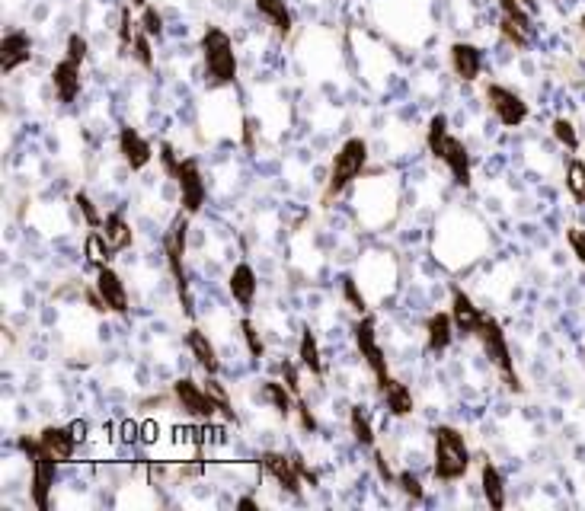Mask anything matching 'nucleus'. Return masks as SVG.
Here are the masks:
<instances>
[{
  "label": "nucleus",
  "mask_w": 585,
  "mask_h": 511,
  "mask_svg": "<svg viewBox=\"0 0 585 511\" xmlns=\"http://www.w3.org/2000/svg\"><path fill=\"white\" fill-rule=\"evenodd\" d=\"M426 147H429V154H432L435 160H442V163H445V170L451 173L454 186L470 189V183H474V163H470V151H467V144H464L461 138H454V135H451L448 119H445L442 112L432 115V119H429V128H426Z\"/></svg>",
  "instance_id": "f257e3e1"
},
{
  "label": "nucleus",
  "mask_w": 585,
  "mask_h": 511,
  "mask_svg": "<svg viewBox=\"0 0 585 511\" xmlns=\"http://www.w3.org/2000/svg\"><path fill=\"white\" fill-rule=\"evenodd\" d=\"M432 454L435 464L432 473L438 483H458L470 470V448L464 435L454 425H435L432 428Z\"/></svg>",
  "instance_id": "f03ea898"
},
{
  "label": "nucleus",
  "mask_w": 585,
  "mask_h": 511,
  "mask_svg": "<svg viewBox=\"0 0 585 511\" xmlns=\"http://www.w3.org/2000/svg\"><path fill=\"white\" fill-rule=\"evenodd\" d=\"M202 61H205V77L211 87H234L237 84V52L231 36L221 26H205L202 32Z\"/></svg>",
  "instance_id": "7ed1b4c3"
},
{
  "label": "nucleus",
  "mask_w": 585,
  "mask_h": 511,
  "mask_svg": "<svg viewBox=\"0 0 585 511\" xmlns=\"http://www.w3.org/2000/svg\"><path fill=\"white\" fill-rule=\"evenodd\" d=\"M186 230H189V214L180 211L173 218L170 230L164 234V256H167V269L173 275V285H176V298H180V307H183V317H195V298H192V288H189V275H186Z\"/></svg>",
  "instance_id": "20e7f679"
},
{
  "label": "nucleus",
  "mask_w": 585,
  "mask_h": 511,
  "mask_svg": "<svg viewBox=\"0 0 585 511\" xmlns=\"http://www.w3.org/2000/svg\"><path fill=\"white\" fill-rule=\"evenodd\" d=\"M365 163H368V144L362 138H346L330 163V179H327V189L320 195V202L330 205L336 195H343L355 179L365 173Z\"/></svg>",
  "instance_id": "39448f33"
},
{
  "label": "nucleus",
  "mask_w": 585,
  "mask_h": 511,
  "mask_svg": "<svg viewBox=\"0 0 585 511\" xmlns=\"http://www.w3.org/2000/svg\"><path fill=\"white\" fill-rule=\"evenodd\" d=\"M477 339L483 345L486 358H490V365L499 371L502 384H506L512 393H525L522 377H518V371H515V358H512V349H509V339H506V333H502V323L486 313L480 329H477Z\"/></svg>",
  "instance_id": "423d86ee"
},
{
  "label": "nucleus",
  "mask_w": 585,
  "mask_h": 511,
  "mask_svg": "<svg viewBox=\"0 0 585 511\" xmlns=\"http://www.w3.org/2000/svg\"><path fill=\"white\" fill-rule=\"evenodd\" d=\"M16 448H20L29 457V464H32V505H36L39 511H48V496H52L58 464L42 451L39 435L36 438L23 435L20 441H16Z\"/></svg>",
  "instance_id": "0eeeda50"
},
{
  "label": "nucleus",
  "mask_w": 585,
  "mask_h": 511,
  "mask_svg": "<svg viewBox=\"0 0 585 511\" xmlns=\"http://www.w3.org/2000/svg\"><path fill=\"white\" fill-rule=\"evenodd\" d=\"M352 336H355V345H359V355L365 358V365L375 374V384L378 390H384L390 384V371H387V358H384V349L378 342V320L365 313V317L355 320L352 326Z\"/></svg>",
  "instance_id": "6e6552de"
},
{
  "label": "nucleus",
  "mask_w": 585,
  "mask_h": 511,
  "mask_svg": "<svg viewBox=\"0 0 585 511\" xmlns=\"http://www.w3.org/2000/svg\"><path fill=\"white\" fill-rule=\"evenodd\" d=\"M483 96H486V106L493 109V115L499 119L502 128H518V125L528 122L531 109H528V103L515 90L502 87V84H486Z\"/></svg>",
  "instance_id": "1a4fd4ad"
},
{
  "label": "nucleus",
  "mask_w": 585,
  "mask_h": 511,
  "mask_svg": "<svg viewBox=\"0 0 585 511\" xmlns=\"http://www.w3.org/2000/svg\"><path fill=\"white\" fill-rule=\"evenodd\" d=\"M176 179V189H180V205L183 211L189 214H199L202 205H205V179H202V167H199V160L195 157H183L180 160V167H176L173 173Z\"/></svg>",
  "instance_id": "9d476101"
},
{
  "label": "nucleus",
  "mask_w": 585,
  "mask_h": 511,
  "mask_svg": "<svg viewBox=\"0 0 585 511\" xmlns=\"http://www.w3.org/2000/svg\"><path fill=\"white\" fill-rule=\"evenodd\" d=\"M173 400H176V406H180L186 416H192V419H205V422H211L215 419V412H218V406H215V400L208 397L205 393V387H199L192 381V377H180V381L173 384Z\"/></svg>",
  "instance_id": "9b49d317"
},
{
  "label": "nucleus",
  "mask_w": 585,
  "mask_h": 511,
  "mask_svg": "<svg viewBox=\"0 0 585 511\" xmlns=\"http://www.w3.org/2000/svg\"><path fill=\"white\" fill-rule=\"evenodd\" d=\"M259 467L269 473L275 483H279L288 496H301V473L295 464V454H282V451H263L259 454Z\"/></svg>",
  "instance_id": "f8f14e48"
},
{
  "label": "nucleus",
  "mask_w": 585,
  "mask_h": 511,
  "mask_svg": "<svg viewBox=\"0 0 585 511\" xmlns=\"http://www.w3.org/2000/svg\"><path fill=\"white\" fill-rule=\"evenodd\" d=\"M483 317H486V313L474 304V298H470L464 288L454 285L451 288V320H454V329H458V333L467 336V339H477V329H480Z\"/></svg>",
  "instance_id": "ddd939ff"
},
{
  "label": "nucleus",
  "mask_w": 585,
  "mask_h": 511,
  "mask_svg": "<svg viewBox=\"0 0 585 511\" xmlns=\"http://www.w3.org/2000/svg\"><path fill=\"white\" fill-rule=\"evenodd\" d=\"M448 61H451L454 77H458L461 84H474L483 71V52L474 42H454L448 48Z\"/></svg>",
  "instance_id": "4468645a"
},
{
  "label": "nucleus",
  "mask_w": 585,
  "mask_h": 511,
  "mask_svg": "<svg viewBox=\"0 0 585 511\" xmlns=\"http://www.w3.org/2000/svg\"><path fill=\"white\" fill-rule=\"evenodd\" d=\"M119 154H122V160L128 163V167L138 173V170H144L154 160V147H151V141L144 138L138 128L125 125V128H119Z\"/></svg>",
  "instance_id": "2eb2a0df"
},
{
  "label": "nucleus",
  "mask_w": 585,
  "mask_h": 511,
  "mask_svg": "<svg viewBox=\"0 0 585 511\" xmlns=\"http://www.w3.org/2000/svg\"><path fill=\"white\" fill-rule=\"evenodd\" d=\"M39 444L55 464H68L77 451V435L71 432V425H45L39 432Z\"/></svg>",
  "instance_id": "dca6fc26"
},
{
  "label": "nucleus",
  "mask_w": 585,
  "mask_h": 511,
  "mask_svg": "<svg viewBox=\"0 0 585 511\" xmlns=\"http://www.w3.org/2000/svg\"><path fill=\"white\" fill-rule=\"evenodd\" d=\"M96 291H100V298L106 301L109 313H119V317H128V291H125V282L122 275L106 266L96 272Z\"/></svg>",
  "instance_id": "f3484780"
},
{
  "label": "nucleus",
  "mask_w": 585,
  "mask_h": 511,
  "mask_svg": "<svg viewBox=\"0 0 585 511\" xmlns=\"http://www.w3.org/2000/svg\"><path fill=\"white\" fill-rule=\"evenodd\" d=\"M32 61V39L29 32L23 29H13L4 36V45H0V68L4 74H13L16 68H23V64Z\"/></svg>",
  "instance_id": "a211bd4d"
},
{
  "label": "nucleus",
  "mask_w": 585,
  "mask_h": 511,
  "mask_svg": "<svg viewBox=\"0 0 585 511\" xmlns=\"http://www.w3.org/2000/svg\"><path fill=\"white\" fill-rule=\"evenodd\" d=\"M454 336H458V329H454V320H451V310H438L426 320V349L432 355H442L451 349Z\"/></svg>",
  "instance_id": "6ab92c4d"
},
{
  "label": "nucleus",
  "mask_w": 585,
  "mask_h": 511,
  "mask_svg": "<svg viewBox=\"0 0 585 511\" xmlns=\"http://www.w3.org/2000/svg\"><path fill=\"white\" fill-rule=\"evenodd\" d=\"M52 87L58 100L64 106H71L80 96V64H74L71 58H61L52 68Z\"/></svg>",
  "instance_id": "aec40b11"
},
{
  "label": "nucleus",
  "mask_w": 585,
  "mask_h": 511,
  "mask_svg": "<svg viewBox=\"0 0 585 511\" xmlns=\"http://www.w3.org/2000/svg\"><path fill=\"white\" fill-rule=\"evenodd\" d=\"M227 288H231V298H234L243 310H250V307H253L259 282H256V272H253L250 262H240V266H234L231 278H227Z\"/></svg>",
  "instance_id": "412c9836"
},
{
  "label": "nucleus",
  "mask_w": 585,
  "mask_h": 511,
  "mask_svg": "<svg viewBox=\"0 0 585 511\" xmlns=\"http://www.w3.org/2000/svg\"><path fill=\"white\" fill-rule=\"evenodd\" d=\"M186 345H189V352L195 358V365H199L205 374H218L221 371V361H218L215 345H211V339L202 333L199 326H192L189 333H186Z\"/></svg>",
  "instance_id": "4be33fe9"
},
{
  "label": "nucleus",
  "mask_w": 585,
  "mask_h": 511,
  "mask_svg": "<svg viewBox=\"0 0 585 511\" xmlns=\"http://www.w3.org/2000/svg\"><path fill=\"white\" fill-rule=\"evenodd\" d=\"M480 486H483V496H486V502H490V508L502 511L509 505V499H506V476H502V470L493 464V460H483V464H480Z\"/></svg>",
  "instance_id": "5701e85b"
},
{
  "label": "nucleus",
  "mask_w": 585,
  "mask_h": 511,
  "mask_svg": "<svg viewBox=\"0 0 585 511\" xmlns=\"http://www.w3.org/2000/svg\"><path fill=\"white\" fill-rule=\"evenodd\" d=\"M259 397H263L275 412H279L282 419H288V416H295V406H298V397L295 393L288 390V384L282 381H263L259 384Z\"/></svg>",
  "instance_id": "b1692460"
},
{
  "label": "nucleus",
  "mask_w": 585,
  "mask_h": 511,
  "mask_svg": "<svg viewBox=\"0 0 585 511\" xmlns=\"http://www.w3.org/2000/svg\"><path fill=\"white\" fill-rule=\"evenodd\" d=\"M103 234H106V240H109V246L116 253H122V250H128V246L135 243V230H132V224L125 221V214L122 211H112V214H106V221H103Z\"/></svg>",
  "instance_id": "393cba45"
},
{
  "label": "nucleus",
  "mask_w": 585,
  "mask_h": 511,
  "mask_svg": "<svg viewBox=\"0 0 585 511\" xmlns=\"http://www.w3.org/2000/svg\"><path fill=\"white\" fill-rule=\"evenodd\" d=\"M298 361H301V368L304 371H311L317 381L323 374H327V368H323V358H320V342L317 336L311 333V326H304L301 329V339H298Z\"/></svg>",
  "instance_id": "a878e982"
},
{
  "label": "nucleus",
  "mask_w": 585,
  "mask_h": 511,
  "mask_svg": "<svg viewBox=\"0 0 585 511\" xmlns=\"http://www.w3.org/2000/svg\"><path fill=\"white\" fill-rule=\"evenodd\" d=\"M381 397H384V403H387V412L390 416H397V419H403V416H410L413 412V390L406 387V384H400L397 377H390V384L381 390Z\"/></svg>",
  "instance_id": "bb28decb"
},
{
  "label": "nucleus",
  "mask_w": 585,
  "mask_h": 511,
  "mask_svg": "<svg viewBox=\"0 0 585 511\" xmlns=\"http://www.w3.org/2000/svg\"><path fill=\"white\" fill-rule=\"evenodd\" d=\"M256 10L266 16V20L272 23V29L279 32L282 39L291 36V29H295V20H291V10L285 0H256Z\"/></svg>",
  "instance_id": "cd10ccee"
},
{
  "label": "nucleus",
  "mask_w": 585,
  "mask_h": 511,
  "mask_svg": "<svg viewBox=\"0 0 585 511\" xmlns=\"http://www.w3.org/2000/svg\"><path fill=\"white\" fill-rule=\"evenodd\" d=\"M112 246H109V240H106V234L103 230H90V234L84 237V256H87V266L90 269H106L109 262H112Z\"/></svg>",
  "instance_id": "c85d7f7f"
},
{
  "label": "nucleus",
  "mask_w": 585,
  "mask_h": 511,
  "mask_svg": "<svg viewBox=\"0 0 585 511\" xmlns=\"http://www.w3.org/2000/svg\"><path fill=\"white\" fill-rule=\"evenodd\" d=\"M349 432H352L355 441L362 444V448L375 451V425H371V416L365 412V406L349 409Z\"/></svg>",
  "instance_id": "c756f323"
},
{
  "label": "nucleus",
  "mask_w": 585,
  "mask_h": 511,
  "mask_svg": "<svg viewBox=\"0 0 585 511\" xmlns=\"http://www.w3.org/2000/svg\"><path fill=\"white\" fill-rule=\"evenodd\" d=\"M202 387H205V393H208V397L215 400V406H218V412H221V416H224L227 422H234V425H237L240 419H237V412H234V406H231V397H227L224 384L218 381V374H208Z\"/></svg>",
  "instance_id": "7c9ffc66"
},
{
  "label": "nucleus",
  "mask_w": 585,
  "mask_h": 511,
  "mask_svg": "<svg viewBox=\"0 0 585 511\" xmlns=\"http://www.w3.org/2000/svg\"><path fill=\"white\" fill-rule=\"evenodd\" d=\"M566 192H570L579 205H585V163L579 157L566 163Z\"/></svg>",
  "instance_id": "2f4dec72"
},
{
  "label": "nucleus",
  "mask_w": 585,
  "mask_h": 511,
  "mask_svg": "<svg viewBox=\"0 0 585 511\" xmlns=\"http://www.w3.org/2000/svg\"><path fill=\"white\" fill-rule=\"evenodd\" d=\"M499 4V10H502V16H509L512 23H518L522 26L528 36H534V20H531V10L522 4V0H496Z\"/></svg>",
  "instance_id": "473e14b6"
},
{
  "label": "nucleus",
  "mask_w": 585,
  "mask_h": 511,
  "mask_svg": "<svg viewBox=\"0 0 585 511\" xmlns=\"http://www.w3.org/2000/svg\"><path fill=\"white\" fill-rule=\"evenodd\" d=\"M138 23L132 20V4L128 7H122V13H119V55L122 58H128L132 55V45H135V29Z\"/></svg>",
  "instance_id": "72a5a7b5"
},
{
  "label": "nucleus",
  "mask_w": 585,
  "mask_h": 511,
  "mask_svg": "<svg viewBox=\"0 0 585 511\" xmlns=\"http://www.w3.org/2000/svg\"><path fill=\"white\" fill-rule=\"evenodd\" d=\"M397 489H400L410 502H416V505H419V502H426V486H422V480H419V476H416L413 470H400V473H397Z\"/></svg>",
  "instance_id": "f704fd0d"
},
{
  "label": "nucleus",
  "mask_w": 585,
  "mask_h": 511,
  "mask_svg": "<svg viewBox=\"0 0 585 511\" xmlns=\"http://www.w3.org/2000/svg\"><path fill=\"white\" fill-rule=\"evenodd\" d=\"M132 58L141 64L144 71H154V45H151V36L138 26L135 32V45H132Z\"/></svg>",
  "instance_id": "c9c22d12"
},
{
  "label": "nucleus",
  "mask_w": 585,
  "mask_h": 511,
  "mask_svg": "<svg viewBox=\"0 0 585 511\" xmlns=\"http://www.w3.org/2000/svg\"><path fill=\"white\" fill-rule=\"evenodd\" d=\"M499 32H502V39H506L509 45H515L518 52H525V48H531V36L528 32L518 26V23H512L509 16H502L499 20Z\"/></svg>",
  "instance_id": "e433bc0d"
},
{
  "label": "nucleus",
  "mask_w": 585,
  "mask_h": 511,
  "mask_svg": "<svg viewBox=\"0 0 585 511\" xmlns=\"http://www.w3.org/2000/svg\"><path fill=\"white\" fill-rule=\"evenodd\" d=\"M74 205H77V211H80V214H84V221H87V227H90V230H100V227H103V221H106V218L100 214V208H96V202L90 199L87 192H77V195H74Z\"/></svg>",
  "instance_id": "4c0bfd02"
},
{
  "label": "nucleus",
  "mask_w": 585,
  "mask_h": 511,
  "mask_svg": "<svg viewBox=\"0 0 585 511\" xmlns=\"http://www.w3.org/2000/svg\"><path fill=\"white\" fill-rule=\"evenodd\" d=\"M240 336H243V342H247V352H250L253 358H263V355H266V342H263V336H259V329L253 326L250 317H243V320H240Z\"/></svg>",
  "instance_id": "58836bf2"
},
{
  "label": "nucleus",
  "mask_w": 585,
  "mask_h": 511,
  "mask_svg": "<svg viewBox=\"0 0 585 511\" xmlns=\"http://www.w3.org/2000/svg\"><path fill=\"white\" fill-rule=\"evenodd\" d=\"M550 131H554V138L566 147V151H579V131L570 119H554Z\"/></svg>",
  "instance_id": "ea45409f"
},
{
  "label": "nucleus",
  "mask_w": 585,
  "mask_h": 511,
  "mask_svg": "<svg viewBox=\"0 0 585 511\" xmlns=\"http://www.w3.org/2000/svg\"><path fill=\"white\" fill-rule=\"evenodd\" d=\"M343 301L349 304V310L359 313V317H365V313H368V301H365V294L359 291V285H355L352 275L343 278Z\"/></svg>",
  "instance_id": "a19ab883"
},
{
  "label": "nucleus",
  "mask_w": 585,
  "mask_h": 511,
  "mask_svg": "<svg viewBox=\"0 0 585 511\" xmlns=\"http://www.w3.org/2000/svg\"><path fill=\"white\" fill-rule=\"evenodd\" d=\"M138 26H141L144 32H148L151 39H160V36H164V16H160V13H157V7H151V4L141 10Z\"/></svg>",
  "instance_id": "79ce46f5"
},
{
  "label": "nucleus",
  "mask_w": 585,
  "mask_h": 511,
  "mask_svg": "<svg viewBox=\"0 0 585 511\" xmlns=\"http://www.w3.org/2000/svg\"><path fill=\"white\" fill-rule=\"evenodd\" d=\"M279 371H282V381L288 384V390L295 393V397H301V361L285 358L279 365Z\"/></svg>",
  "instance_id": "37998d69"
},
{
  "label": "nucleus",
  "mask_w": 585,
  "mask_h": 511,
  "mask_svg": "<svg viewBox=\"0 0 585 511\" xmlns=\"http://www.w3.org/2000/svg\"><path fill=\"white\" fill-rule=\"evenodd\" d=\"M87 39L80 36V32H71L68 36V48H64V58H71L74 64H84L87 61Z\"/></svg>",
  "instance_id": "c03bdc74"
},
{
  "label": "nucleus",
  "mask_w": 585,
  "mask_h": 511,
  "mask_svg": "<svg viewBox=\"0 0 585 511\" xmlns=\"http://www.w3.org/2000/svg\"><path fill=\"white\" fill-rule=\"evenodd\" d=\"M180 154H176V147L170 144V141H164V144H160V163H164V173L173 179V173H176V167H180Z\"/></svg>",
  "instance_id": "a18cd8bd"
},
{
  "label": "nucleus",
  "mask_w": 585,
  "mask_h": 511,
  "mask_svg": "<svg viewBox=\"0 0 585 511\" xmlns=\"http://www.w3.org/2000/svg\"><path fill=\"white\" fill-rule=\"evenodd\" d=\"M295 416H298V422H301V428H304V432H317V428H320V422H317V416H314V412L311 409H307V403L298 397V406H295Z\"/></svg>",
  "instance_id": "49530a36"
},
{
  "label": "nucleus",
  "mask_w": 585,
  "mask_h": 511,
  "mask_svg": "<svg viewBox=\"0 0 585 511\" xmlns=\"http://www.w3.org/2000/svg\"><path fill=\"white\" fill-rule=\"evenodd\" d=\"M566 240H570V246H573V253H576V259L585 266V230H579V227H570L566 230Z\"/></svg>",
  "instance_id": "de8ad7c7"
},
{
  "label": "nucleus",
  "mask_w": 585,
  "mask_h": 511,
  "mask_svg": "<svg viewBox=\"0 0 585 511\" xmlns=\"http://www.w3.org/2000/svg\"><path fill=\"white\" fill-rule=\"evenodd\" d=\"M375 470H378V476H381V480H384L387 486H397V473L390 470V464H387L384 454H381L378 448H375Z\"/></svg>",
  "instance_id": "09e8293b"
},
{
  "label": "nucleus",
  "mask_w": 585,
  "mask_h": 511,
  "mask_svg": "<svg viewBox=\"0 0 585 511\" xmlns=\"http://www.w3.org/2000/svg\"><path fill=\"white\" fill-rule=\"evenodd\" d=\"M295 464H298V473H301V480H304L307 486H311V489H317V486H320V473H317L314 467H307L301 454H295Z\"/></svg>",
  "instance_id": "8fccbe9b"
},
{
  "label": "nucleus",
  "mask_w": 585,
  "mask_h": 511,
  "mask_svg": "<svg viewBox=\"0 0 585 511\" xmlns=\"http://www.w3.org/2000/svg\"><path fill=\"white\" fill-rule=\"evenodd\" d=\"M253 138H256V119H243V144H247V151H253Z\"/></svg>",
  "instance_id": "3c124183"
},
{
  "label": "nucleus",
  "mask_w": 585,
  "mask_h": 511,
  "mask_svg": "<svg viewBox=\"0 0 585 511\" xmlns=\"http://www.w3.org/2000/svg\"><path fill=\"white\" fill-rule=\"evenodd\" d=\"M237 508L240 511H259V502L253 496H243V499H237Z\"/></svg>",
  "instance_id": "603ef678"
},
{
  "label": "nucleus",
  "mask_w": 585,
  "mask_h": 511,
  "mask_svg": "<svg viewBox=\"0 0 585 511\" xmlns=\"http://www.w3.org/2000/svg\"><path fill=\"white\" fill-rule=\"evenodd\" d=\"M71 432L77 435V441L87 438V422H71Z\"/></svg>",
  "instance_id": "864d4df0"
},
{
  "label": "nucleus",
  "mask_w": 585,
  "mask_h": 511,
  "mask_svg": "<svg viewBox=\"0 0 585 511\" xmlns=\"http://www.w3.org/2000/svg\"><path fill=\"white\" fill-rule=\"evenodd\" d=\"M128 4L138 7V10H144V7H148V0H128Z\"/></svg>",
  "instance_id": "5fc2aeb1"
},
{
  "label": "nucleus",
  "mask_w": 585,
  "mask_h": 511,
  "mask_svg": "<svg viewBox=\"0 0 585 511\" xmlns=\"http://www.w3.org/2000/svg\"><path fill=\"white\" fill-rule=\"evenodd\" d=\"M522 4H525V7H528L531 13H534V10H538V0H522Z\"/></svg>",
  "instance_id": "6e6d98bb"
},
{
  "label": "nucleus",
  "mask_w": 585,
  "mask_h": 511,
  "mask_svg": "<svg viewBox=\"0 0 585 511\" xmlns=\"http://www.w3.org/2000/svg\"><path fill=\"white\" fill-rule=\"evenodd\" d=\"M579 26H582V32H585V16H582V20H579Z\"/></svg>",
  "instance_id": "4d7b16f0"
}]
</instances>
